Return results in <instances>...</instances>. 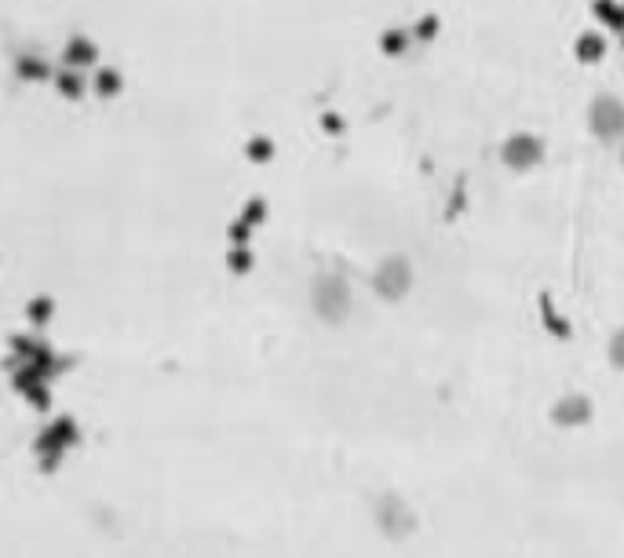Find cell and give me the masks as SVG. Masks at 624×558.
Returning a JSON list of instances; mask_svg holds the SVG:
<instances>
[{"mask_svg": "<svg viewBox=\"0 0 624 558\" xmlns=\"http://www.w3.org/2000/svg\"><path fill=\"white\" fill-rule=\"evenodd\" d=\"M373 522H376V533L384 540H391V544H406L416 529H420L416 507L409 504L402 493H395V489H384V493L373 500Z\"/></svg>", "mask_w": 624, "mask_h": 558, "instance_id": "cell-1", "label": "cell"}, {"mask_svg": "<svg viewBox=\"0 0 624 558\" xmlns=\"http://www.w3.org/2000/svg\"><path fill=\"white\" fill-rule=\"evenodd\" d=\"M311 307L325 325H344L354 307L351 281H347L344 274H336V270L318 274V278L311 281Z\"/></svg>", "mask_w": 624, "mask_h": 558, "instance_id": "cell-2", "label": "cell"}, {"mask_svg": "<svg viewBox=\"0 0 624 558\" xmlns=\"http://www.w3.org/2000/svg\"><path fill=\"white\" fill-rule=\"evenodd\" d=\"M413 263H409L406 256H384L380 263H376L373 270V292L380 296L384 303H402L413 292Z\"/></svg>", "mask_w": 624, "mask_h": 558, "instance_id": "cell-3", "label": "cell"}, {"mask_svg": "<svg viewBox=\"0 0 624 558\" xmlns=\"http://www.w3.org/2000/svg\"><path fill=\"white\" fill-rule=\"evenodd\" d=\"M588 132L599 143H617L624 139V103L617 95H595L588 103Z\"/></svg>", "mask_w": 624, "mask_h": 558, "instance_id": "cell-4", "label": "cell"}, {"mask_svg": "<svg viewBox=\"0 0 624 558\" xmlns=\"http://www.w3.org/2000/svg\"><path fill=\"white\" fill-rule=\"evenodd\" d=\"M548 420L559 431H581V427H588L595 420V402L584 391L562 394V398L552 402V409H548Z\"/></svg>", "mask_w": 624, "mask_h": 558, "instance_id": "cell-5", "label": "cell"}, {"mask_svg": "<svg viewBox=\"0 0 624 558\" xmlns=\"http://www.w3.org/2000/svg\"><path fill=\"white\" fill-rule=\"evenodd\" d=\"M500 161L511 168V172H530L544 161V139L533 132H515L504 139L500 146Z\"/></svg>", "mask_w": 624, "mask_h": 558, "instance_id": "cell-6", "label": "cell"}, {"mask_svg": "<svg viewBox=\"0 0 624 558\" xmlns=\"http://www.w3.org/2000/svg\"><path fill=\"white\" fill-rule=\"evenodd\" d=\"M592 15L603 22L606 30H614V33L624 30V4L621 0H592Z\"/></svg>", "mask_w": 624, "mask_h": 558, "instance_id": "cell-7", "label": "cell"}, {"mask_svg": "<svg viewBox=\"0 0 624 558\" xmlns=\"http://www.w3.org/2000/svg\"><path fill=\"white\" fill-rule=\"evenodd\" d=\"M573 55H577V62H599L606 55V41L599 37V33H581L577 41H573Z\"/></svg>", "mask_w": 624, "mask_h": 558, "instance_id": "cell-8", "label": "cell"}, {"mask_svg": "<svg viewBox=\"0 0 624 558\" xmlns=\"http://www.w3.org/2000/svg\"><path fill=\"white\" fill-rule=\"evenodd\" d=\"M409 41H413V37H409L406 30H387L384 37H380V52L391 55V59H398V55L409 52Z\"/></svg>", "mask_w": 624, "mask_h": 558, "instance_id": "cell-9", "label": "cell"}, {"mask_svg": "<svg viewBox=\"0 0 624 558\" xmlns=\"http://www.w3.org/2000/svg\"><path fill=\"white\" fill-rule=\"evenodd\" d=\"M541 310H544V325H548L559 340H570V321H559V314L552 310V300H548V296L541 300Z\"/></svg>", "mask_w": 624, "mask_h": 558, "instance_id": "cell-10", "label": "cell"}, {"mask_svg": "<svg viewBox=\"0 0 624 558\" xmlns=\"http://www.w3.org/2000/svg\"><path fill=\"white\" fill-rule=\"evenodd\" d=\"M438 30H442V19H438V15H424V19L413 26V41H435Z\"/></svg>", "mask_w": 624, "mask_h": 558, "instance_id": "cell-11", "label": "cell"}, {"mask_svg": "<svg viewBox=\"0 0 624 558\" xmlns=\"http://www.w3.org/2000/svg\"><path fill=\"white\" fill-rule=\"evenodd\" d=\"M606 358H610V365H614L617 372H624V329H617L614 336H610V343H606Z\"/></svg>", "mask_w": 624, "mask_h": 558, "instance_id": "cell-12", "label": "cell"}, {"mask_svg": "<svg viewBox=\"0 0 624 558\" xmlns=\"http://www.w3.org/2000/svg\"><path fill=\"white\" fill-rule=\"evenodd\" d=\"M621 168H624V146H621Z\"/></svg>", "mask_w": 624, "mask_h": 558, "instance_id": "cell-13", "label": "cell"}, {"mask_svg": "<svg viewBox=\"0 0 624 558\" xmlns=\"http://www.w3.org/2000/svg\"><path fill=\"white\" fill-rule=\"evenodd\" d=\"M621 44H624V30H621Z\"/></svg>", "mask_w": 624, "mask_h": 558, "instance_id": "cell-14", "label": "cell"}, {"mask_svg": "<svg viewBox=\"0 0 624 558\" xmlns=\"http://www.w3.org/2000/svg\"><path fill=\"white\" fill-rule=\"evenodd\" d=\"M621 4H624V0H621Z\"/></svg>", "mask_w": 624, "mask_h": 558, "instance_id": "cell-15", "label": "cell"}]
</instances>
